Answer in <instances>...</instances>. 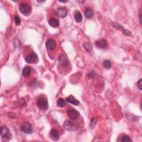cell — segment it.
Instances as JSON below:
<instances>
[{
	"mask_svg": "<svg viewBox=\"0 0 142 142\" xmlns=\"http://www.w3.org/2000/svg\"><path fill=\"white\" fill-rule=\"evenodd\" d=\"M37 106L38 108L42 110H46L48 108V101L46 98L41 96L38 98L37 101Z\"/></svg>",
	"mask_w": 142,
	"mask_h": 142,
	"instance_id": "1",
	"label": "cell"
},
{
	"mask_svg": "<svg viewBox=\"0 0 142 142\" xmlns=\"http://www.w3.org/2000/svg\"><path fill=\"white\" fill-rule=\"evenodd\" d=\"M64 128L68 131H75L78 129L79 126L73 122L67 120L64 123Z\"/></svg>",
	"mask_w": 142,
	"mask_h": 142,
	"instance_id": "2",
	"label": "cell"
},
{
	"mask_svg": "<svg viewBox=\"0 0 142 142\" xmlns=\"http://www.w3.org/2000/svg\"><path fill=\"white\" fill-rule=\"evenodd\" d=\"M19 10L21 13H22L25 16H27L31 12V6L28 3H21L20 6H19Z\"/></svg>",
	"mask_w": 142,
	"mask_h": 142,
	"instance_id": "3",
	"label": "cell"
},
{
	"mask_svg": "<svg viewBox=\"0 0 142 142\" xmlns=\"http://www.w3.org/2000/svg\"><path fill=\"white\" fill-rule=\"evenodd\" d=\"M20 129L22 132H24L26 134H31L33 132V126L29 123H24L21 124L20 126Z\"/></svg>",
	"mask_w": 142,
	"mask_h": 142,
	"instance_id": "4",
	"label": "cell"
},
{
	"mask_svg": "<svg viewBox=\"0 0 142 142\" xmlns=\"http://www.w3.org/2000/svg\"><path fill=\"white\" fill-rule=\"evenodd\" d=\"M25 61L28 63H36L38 61V56L35 53L32 52L26 57Z\"/></svg>",
	"mask_w": 142,
	"mask_h": 142,
	"instance_id": "5",
	"label": "cell"
},
{
	"mask_svg": "<svg viewBox=\"0 0 142 142\" xmlns=\"http://www.w3.org/2000/svg\"><path fill=\"white\" fill-rule=\"evenodd\" d=\"M67 115L71 119L75 120L78 118L80 114L77 110L74 109H70L67 111Z\"/></svg>",
	"mask_w": 142,
	"mask_h": 142,
	"instance_id": "6",
	"label": "cell"
},
{
	"mask_svg": "<svg viewBox=\"0 0 142 142\" xmlns=\"http://www.w3.org/2000/svg\"><path fill=\"white\" fill-rule=\"evenodd\" d=\"M1 136L3 138L9 139L11 137V134L8 128H7L6 126H2L1 128Z\"/></svg>",
	"mask_w": 142,
	"mask_h": 142,
	"instance_id": "7",
	"label": "cell"
},
{
	"mask_svg": "<svg viewBox=\"0 0 142 142\" xmlns=\"http://www.w3.org/2000/svg\"><path fill=\"white\" fill-rule=\"evenodd\" d=\"M59 62L62 66L66 67L68 64V59L66 55L64 53H61L59 56Z\"/></svg>",
	"mask_w": 142,
	"mask_h": 142,
	"instance_id": "8",
	"label": "cell"
},
{
	"mask_svg": "<svg viewBox=\"0 0 142 142\" xmlns=\"http://www.w3.org/2000/svg\"><path fill=\"white\" fill-rule=\"evenodd\" d=\"M57 45V43L55 40H53V39H49L47 41L46 43V47L47 48V49H48L49 50L52 51L54 49Z\"/></svg>",
	"mask_w": 142,
	"mask_h": 142,
	"instance_id": "9",
	"label": "cell"
},
{
	"mask_svg": "<svg viewBox=\"0 0 142 142\" xmlns=\"http://www.w3.org/2000/svg\"><path fill=\"white\" fill-rule=\"evenodd\" d=\"M95 44L97 47L99 48H106L107 47V45H108V43H107V41L104 39V38H102L96 41L95 42Z\"/></svg>",
	"mask_w": 142,
	"mask_h": 142,
	"instance_id": "10",
	"label": "cell"
},
{
	"mask_svg": "<svg viewBox=\"0 0 142 142\" xmlns=\"http://www.w3.org/2000/svg\"><path fill=\"white\" fill-rule=\"evenodd\" d=\"M50 137L52 140L57 141V140H58L59 139V134L57 130H56L55 129H53L51 130V131Z\"/></svg>",
	"mask_w": 142,
	"mask_h": 142,
	"instance_id": "11",
	"label": "cell"
},
{
	"mask_svg": "<svg viewBox=\"0 0 142 142\" xmlns=\"http://www.w3.org/2000/svg\"><path fill=\"white\" fill-rule=\"evenodd\" d=\"M57 13L61 18H64L67 15V10L66 7H60L57 10Z\"/></svg>",
	"mask_w": 142,
	"mask_h": 142,
	"instance_id": "12",
	"label": "cell"
},
{
	"mask_svg": "<svg viewBox=\"0 0 142 142\" xmlns=\"http://www.w3.org/2000/svg\"><path fill=\"white\" fill-rule=\"evenodd\" d=\"M66 101L75 106H78L79 104V102L77 100V99H76L73 96V95H70L69 97H67Z\"/></svg>",
	"mask_w": 142,
	"mask_h": 142,
	"instance_id": "13",
	"label": "cell"
},
{
	"mask_svg": "<svg viewBox=\"0 0 142 142\" xmlns=\"http://www.w3.org/2000/svg\"><path fill=\"white\" fill-rule=\"evenodd\" d=\"M84 14L87 18H91L94 15V12L91 7H87L84 10Z\"/></svg>",
	"mask_w": 142,
	"mask_h": 142,
	"instance_id": "14",
	"label": "cell"
},
{
	"mask_svg": "<svg viewBox=\"0 0 142 142\" xmlns=\"http://www.w3.org/2000/svg\"><path fill=\"white\" fill-rule=\"evenodd\" d=\"M74 16L75 21L77 23H80L82 21V15L79 11H76L74 13Z\"/></svg>",
	"mask_w": 142,
	"mask_h": 142,
	"instance_id": "15",
	"label": "cell"
},
{
	"mask_svg": "<svg viewBox=\"0 0 142 142\" xmlns=\"http://www.w3.org/2000/svg\"><path fill=\"white\" fill-rule=\"evenodd\" d=\"M48 23L49 25L52 26V27L57 28L58 27L59 25V22L58 20H57L56 18H51L49 20Z\"/></svg>",
	"mask_w": 142,
	"mask_h": 142,
	"instance_id": "16",
	"label": "cell"
},
{
	"mask_svg": "<svg viewBox=\"0 0 142 142\" xmlns=\"http://www.w3.org/2000/svg\"><path fill=\"white\" fill-rule=\"evenodd\" d=\"M31 69L28 67H26L24 68V70H23L22 74L25 77H28L31 75Z\"/></svg>",
	"mask_w": 142,
	"mask_h": 142,
	"instance_id": "17",
	"label": "cell"
},
{
	"mask_svg": "<svg viewBox=\"0 0 142 142\" xmlns=\"http://www.w3.org/2000/svg\"><path fill=\"white\" fill-rule=\"evenodd\" d=\"M83 47L84 49L88 52H90L92 51V48H93V46H92V44L91 43V42H86L84 44Z\"/></svg>",
	"mask_w": 142,
	"mask_h": 142,
	"instance_id": "18",
	"label": "cell"
},
{
	"mask_svg": "<svg viewBox=\"0 0 142 142\" xmlns=\"http://www.w3.org/2000/svg\"><path fill=\"white\" fill-rule=\"evenodd\" d=\"M103 66L107 70H109L112 67V63L109 60H105L103 63Z\"/></svg>",
	"mask_w": 142,
	"mask_h": 142,
	"instance_id": "19",
	"label": "cell"
},
{
	"mask_svg": "<svg viewBox=\"0 0 142 142\" xmlns=\"http://www.w3.org/2000/svg\"><path fill=\"white\" fill-rule=\"evenodd\" d=\"M57 104L59 107H64L66 105V102L62 98H59L57 100Z\"/></svg>",
	"mask_w": 142,
	"mask_h": 142,
	"instance_id": "20",
	"label": "cell"
},
{
	"mask_svg": "<svg viewBox=\"0 0 142 142\" xmlns=\"http://www.w3.org/2000/svg\"><path fill=\"white\" fill-rule=\"evenodd\" d=\"M121 141L122 142H130L132 140L130 139V138L127 136V135H124L122 138Z\"/></svg>",
	"mask_w": 142,
	"mask_h": 142,
	"instance_id": "21",
	"label": "cell"
},
{
	"mask_svg": "<svg viewBox=\"0 0 142 142\" xmlns=\"http://www.w3.org/2000/svg\"><path fill=\"white\" fill-rule=\"evenodd\" d=\"M14 20L15 24H16V25H17V26L20 25L21 20H20V18L19 17V16H18L17 15H16V16H15L14 17Z\"/></svg>",
	"mask_w": 142,
	"mask_h": 142,
	"instance_id": "22",
	"label": "cell"
},
{
	"mask_svg": "<svg viewBox=\"0 0 142 142\" xmlns=\"http://www.w3.org/2000/svg\"><path fill=\"white\" fill-rule=\"evenodd\" d=\"M122 31H123V32L125 35L128 36H130L132 35V33L130 32V31L129 30H127V29H124L123 28H122Z\"/></svg>",
	"mask_w": 142,
	"mask_h": 142,
	"instance_id": "23",
	"label": "cell"
},
{
	"mask_svg": "<svg viewBox=\"0 0 142 142\" xmlns=\"http://www.w3.org/2000/svg\"><path fill=\"white\" fill-rule=\"evenodd\" d=\"M137 86H138V88H139L140 90L142 89V79H140L139 81L138 82Z\"/></svg>",
	"mask_w": 142,
	"mask_h": 142,
	"instance_id": "24",
	"label": "cell"
},
{
	"mask_svg": "<svg viewBox=\"0 0 142 142\" xmlns=\"http://www.w3.org/2000/svg\"><path fill=\"white\" fill-rule=\"evenodd\" d=\"M95 76V73L94 71L91 72L90 73L88 74V77H94Z\"/></svg>",
	"mask_w": 142,
	"mask_h": 142,
	"instance_id": "25",
	"label": "cell"
},
{
	"mask_svg": "<svg viewBox=\"0 0 142 142\" xmlns=\"http://www.w3.org/2000/svg\"><path fill=\"white\" fill-rule=\"evenodd\" d=\"M139 19H140V24L141 25V14L140 13L139 14Z\"/></svg>",
	"mask_w": 142,
	"mask_h": 142,
	"instance_id": "26",
	"label": "cell"
},
{
	"mask_svg": "<svg viewBox=\"0 0 142 142\" xmlns=\"http://www.w3.org/2000/svg\"><path fill=\"white\" fill-rule=\"evenodd\" d=\"M59 2H63V3H64V2H67V1H59Z\"/></svg>",
	"mask_w": 142,
	"mask_h": 142,
	"instance_id": "27",
	"label": "cell"
}]
</instances>
